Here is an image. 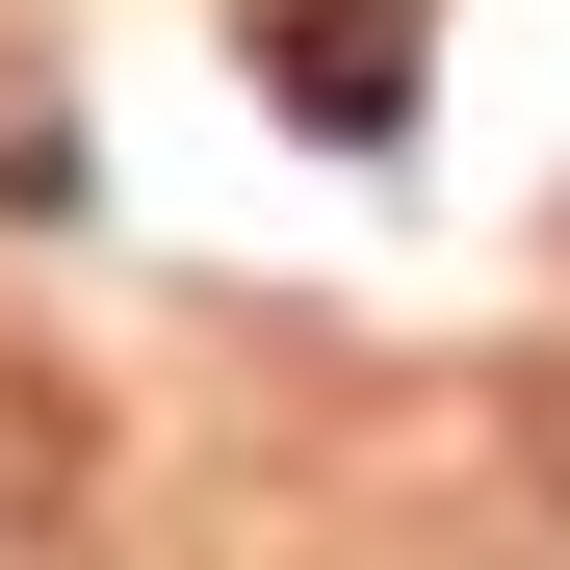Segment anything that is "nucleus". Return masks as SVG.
Listing matches in <instances>:
<instances>
[]
</instances>
